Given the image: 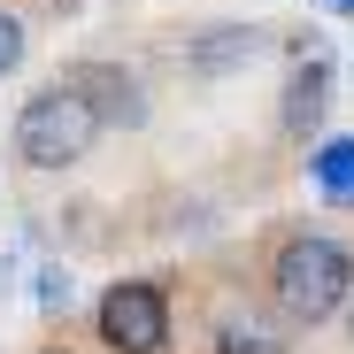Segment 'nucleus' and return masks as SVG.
Instances as JSON below:
<instances>
[{"label":"nucleus","instance_id":"nucleus-1","mask_svg":"<svg viewBox=\"0 0 354 354\" xmlns=\"http://www.w3.org/2000/svg\"><path fill=\"white\" fill-rule=\"evenodd\" d=\"M270 292L292 324H324L339 316V301L354 292V254L324 231H301V239H285L277 262H270Z\"/></svg>","mask_w":354,"mask_h":354},{"label":"nucleus","instance_id":"nucleus-2","mask_svg":"<svg viewBox=\"0 0 354 354\" xmlns=\"http://www.w3.org/2000/svg\"><path fill=\"white\" fill-rule=\"evenodd\" d=\"M93 139H100V115L77 85H46L16 108V154L31 169H70V162H85Z\"/></svg>","mask_w":354,"mask_h":354},{"label":"nucleus","instance_id":"nucleus-3","mask_svg":"<svg viewBox=\"0 0 354 354\" xmlns=\"http://www.w3.org/2000/svg\"><path fill=\"white\" fill-rule=\"evenodd\" d=\"M100 339L115 354H162L169 346V301L147 285V277H124L100 292Z\"/></svg>","mask_w":354,"mask_h":354},{"label":"nucleus","instance_id":"nucleus-4","mask_svg":"<svg viewBox=\"0 0 354 354\" xmlns=\"http://www.w3.org/2000/svg\"><path fill=\"white\" fill-rule=\"evenodd\" d=\"M85 100H93V115H100V131L108 124H139L147 115V100H139V85H131V70H115V62H85L77 77H70Z\"/></svg>","mask_w":354,"mask_h":354},{"label":"nucleus","instance_id":"nucleus-5","mask_svg":"<svg viewBox=\"0 0 354 354\" xmlns=\"http://www.w3.org/2000/svg\"><path fill=\"white\" fill-rule=\"evenodd\" d=\"M324 100H331V62H324V54H308V62L301 70H292V85H285V131L292 139H308L316 124H324Z\"/></svg>","mask_w":354,"mask_h":354},{"label":"nucleus","instance_id":"nucleus-6","mask_svg":"<svg viewBox=\"0 0 354 354\" xmlns=\"http://www.w3.org/2000/svg\"><path fill=\"white\" fill-rule=\"evenodd\" d=\"M308 177H316V193H324V201L354 208V139H324V147L308 154Z\"/></svg>","mask_w":354,"mask_h":354},{"label":"nucleus","instance_id":"nucleus-7","mask_svg":"<svg viewBox=\"0 0 354 354\" xmlns=\"http://www.w3.org/2000/svg\"><path fill=\"white\" fill-rule=\"evenodd\" d=\"M216 354H285V331L262 324V316H247V308H231L216 324Z\"/></svg>","mask_w":354,"mask_h":354},{"label":"nucleus","instance_id":"nucleus-8","mask_svg":"<svg viewBox=\"0 0 354 354\" xmlns=\"http://www.w3.org/2000/svg\"><path fill=\"white\" fill-rule=\"evenodd\" d=\"M254 46H262V31L247 24V31H223V39H201V46H193V62H201V70H223V62H239V54H254Z\"/></svg>","mask_w":354,"mask_h":354},{"label":"nucleus","instance_id":"nucleus-9","mask_svg":"<svg viewBox=\"0 0 354 354\" xmlns=\"http://www.w3.org/2000/svg\"><path fill=\"white\" fill-rule=\"evenodd\" d=\"M39 308H70V270H62V262L39 270Z\"/></svg>","mask_w":354,"mask_h":354},{"label":"nucleus","instance_id":"nucleus-10","mask_svg":"<svg viewBox=\"0 0 354 354\" xmlns=\"http://www.w3.org/2000/svg\"><path fill=\"white\" fill-rule=\"evenodd\" d=\"M16 62H24V24H16L8 8H0V77H8Z\"/></svg>","mask_w":354,"mask_h":354},{"label":"nucleus","instance_id":"nucleus-11","mask_svg":"<svg viewBox=\"0 0 354 354\" xmlns=\"http://www.w3.org/2000/svg\"><path fill=\"white\" fill-rule=\"evenodd\" d=\"M331 16H354V0H331Z\"/></svg>","mask_w":354,"mask_h":354}]
</instances>
